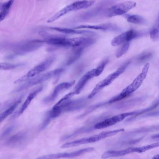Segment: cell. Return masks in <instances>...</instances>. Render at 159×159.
I'll return each mask as SVG.
<instances>
[{
	"label": "cell",
	"mask_w": 159,
	"mask_h": 159,
	"mask_svg": "<svg viewBox=\"0 0 159 159\" xmlns=\"http://www.w3.org/2000/svg\"><path fill=\"white\" fill-rule=\"evenodd\" d=\"M124 131V129H121L102 132L97 135L87 138H83L71 142L65 143L61 147L63 148H68L83 144L95 142L103 139L115 135Z\"/></svg>",
	"instance_id": "1"
},
{
	"label": "cell",
	"mask_w": 159,
	"mask_h": 159,
	"mask_svg": "<svg viewBox=\"0 0 159 159\" xmlns=\"http://www.w3.org/2000/svg\"><path fill=\"white\" fill-rule=\"evenodd\" d=\"M64 71L63 69H57L36 76L18 87L14 90L13 92H21L48 81L53 77L60 75Z\"/></svg>",
	"instance_id": "2"
},
{
	"label": "cell",
	"mask_w": 159,
	"mask_h": 159,
	"mask_svg": "<svg viewBox=\"0 0 159 159\" xmlns=\"http://www.w3.org/2000/svg\"><path fill=\"white\" fill-rule=\"evenodd\" d=\"M130 63V61L126 62L120 67L117 70L110 74L104 80L99 83L94 89L90 93L88 98L89 99L92 98L102 89L109 85L115 79L125 71Z\"/></svg>",
	"instance_id": "3"
},
{
	"label": "cell",
	"mask_w": 159,
	"mask_h": 159,
	"mask_svg": "<svg viewBox=\"0 0 159 159\" xmlns=\"http://www.w3.org/2000/svg\"><path fill=\"white\" fill-rule=\"evenodd\" d=\"M55 60L54 56H52L39 64L32 69L25 75L18 79V81L21 83L26 81L28 78H33L43 72L47 69L53 63Z\"/></svg>",
	"instance_id": "4"
},
{
	"label": "cell",
	"mask_w": 159,
	"mask_h": 159,
	"mask_svg": "<svg viewBox=\"0 0 159 159\" xmlns=\"http://www.w3.org/2000/svg\"><path fill=\"white\" fill-rule=\"evenodd\" d=\"M136 3L132 1H127L119 3L112 6L108 11V17H112L124 14L134 8Z\"/></svg>",
	"instance_id": "5"
},
{
	"label": "cell",
	"mask_w": 159,
	"mask_h": 159,
	"mask_svg": "<svg viewBox=\"0 0 159 159\" xmlns=\"http://www.w3.org/2000/svg\"><path fill=\"white\" fill-rule=\"evenodd\" d=\"M136 113V112H133L115 116L96 124L94 127L96 129H101L113 126L122 121L128 116L135 115Z\"/></svg>",
	"instance_id": "6"
},
{
	"label": "cell",
	"mask_w": 159,
	"mask_h": 159,
	"mask_svg": "<svg viewBox=\"0 0 159 159\" xmlns=\"http://www.w3.org/2000/svg\"><path fill=\"white\" fill-rule=\"evenodd\" d=\"M39 34L44 37V41L50 45L59 47L70 46V38L50 36L45 32L40 31Z\"/></svg>",
	"instance_id": "7"
},
{
	"label": "cell",
	"mask_w": 159,
	"mask_h": 159,
	"mask_svg": "<svg viewBox=\"0 0 159 159\" xmlns=\"http://www.w3.org/2000/svg\"><path fill=\"white\" fill-rule=\"evenodd\" d=\"M140 34L137 31L130 30L116 36L111 42V45L116 46L126 42H128L138 37Z\"/></svg>",
	"instance_id": "8"
},
{
	"label": "cell",
	"mask_w": 159,
	"mask_h": 159,
	"mask_svg": "<svg viewBox=\"0 0 159 159\" xmlns=\"http://www.w3.org/2000/svg\"><path fill=\"white\" fill-rule=\"evenodd\" d=\"M75 83V81H74L70 82H63L59 84L55 88L50 95L44 99L43 102L45 104H48L54 101L62 91L70 88L74 85Z\"/></svg>",
	"instance_id": "9"
},
{
	"label": "cell",
	"mask_w": 159,
	"mask_h": 159,
	"mask_svg": "<svg viewBox=\"0 0 159 159\" xmlns=\"http://www.w3.org/2000/svg\"><path fill=\"white\" fill-rule=\"evenodd\" d=\"M43 43V41L38 40H33L22 43L17 45L15 50L17 53H23L30 52L39 48Z\"/></svg>",
	"instance_id": "10"
},
{
	"label": "cell",
	"mask_w": 159,
	"mask_h": 159,
	"mask_svg": "<svg viewBox=\"0 0 159 159\" xmlns=\"http://www.w3.org/2000/svg\"><path fill=\"white\" fill-rule=\"evenodd\" d=\"M136 152V147L129 148L121 151H109L103 154L101 158L105 159L111 157H120Z\"/></svg>",
	"instance_id": "11"
},
{
	"label": "cell",
	"mask_w": 159,
	"mask_h": 159,
	"mask_svg": "<svg viewBox=\"0 0 159 159\" xmlns=\"http://www.w3.org/2000/svg\"><path fill=\"white\" fill-rule=\"evenodd\" d=\"M96 77L95 69L87 73L81 79L75 88V91L77 94L79 93L86 84L91 78Z\"/></svg>",
	"instance_id": "12"
},
{
	"label": "cell",
	"mask_w": 159,
	"mask_h": 159,
	"mask_svg": "<svg viewBox=\"0 0 159 159\" xmlns=\"http://www.w3.org/2000/svg\"><path fill=\"white\" fill-rule=\"evenodd\" d=\"M95 2V1H79L68 6L70 12L88 8L94 4Z\"/></svg>",
	"instance_id": "13"
},
{
	"label": "cell",
	"mask_w": 159,
	"mask_h": 159,
	"mask_svg": "<svg viewBox=\"0 0 159 159\" xmlns=\"http://www.w3.org/2000/svg\"><path fill=\"white\" fill-rule=\"evenodd\" d=\"M94 149L93 148L90 147L70 153H58V158H71L75 157L86 153L93 151L94 150Z\"/></svg>",
	"instance_id": "14"
},
{
	"label": "cell",
	"mask_w": 159,
	"mask_h": 159,
	"mask_svg": "<svg viewBox=\"0 0 159 159\" xmlns=\"http://www.w3.org/2000/svg\"><path fill=\"white\" fill-rule=\"evenodd\" d=\"M42 87H40L30 93L27 97L20 110L18 111V113L16 114V116H20L23 113L30 105L32 101L42 90Z\"/></svg>",
	"instance_id": "15"
},
{
	"label": "cell",
	"mask_w": 159,
	"mask_h": 159,
	"mask_svg": "<svg viewBox=\"0 0 159 159\" xmlns=\"http://www.w3.org/2000/svg\"><path fill=\"white\" fill-rule=\"evenodd\" d=\"M114 26L111 23H107L97 25H81L74 28L75 29H87L95 30H109L115 29Z\"/></svg>",
	"instance_id": "16"
},
{
	"label": "cell",
	"mask_w": 159,
	"mask_h": 159,
	"mask_svg": "<svg viewBox=\"0 0 159 159\" xmlns=\"http://www.w3.org/2000/svg\"><path fill=\"white\" fill-rule=\"evenodd\" d=\"M22 100V97L18 99L13 105L6 109L3 113L1 114L0 115V123H1L8 116L13 113L18 105L20 104Z\"/></svg>",
	"instance_id": "17"
},
{
	"label": "cell",
	"mask_w": 159,
	"mask_h": 159,
	"mask_svg": "<svg viewBox=\"0 0 159 159\" xmlns=\"http://www.w3.org/2000/svg\"><path fill=\"white\" fill-rule=\"evenodd\" d=\"M26 134L24 132H21L14 135L9 138L6 142L9 146H14L20 144L23 141L26 137Z\"/></svg>",
	"instance_id": "18"
},
{
	"label": "cell",
	"mask_w": 159,
	"mask_h": 159,
	"mask_svg": "<svg viewBox=\"0 0 159 159\" xmlns=\"http://www.w3.org/2000/svg\"><path fill=\"white\" fill-rule=\"evenodd\" d=\"M52 29L68 34H90L93 33V32L88 31H80L67 29V28H63L58 27H54L51 28Z\"/></svg>",
	"instance_id": "19"
},
{
	"label": "cell",
	"mask_w": 159,
	"mask_h": 159,
	"mask_svg": "<svg viewBox=\"0 0 159 159\" xmlns=\"http://www.w3.org/2000/svg\"><path fill=\"white\" fill-rule=\"evenodd\" d=\"M14 2V1L11 0L1 4V12L0 14V17H1L0 20L1 22L3 21L8 15Z\"/></svg>",
	"instance_id": "20"
},
{
	"label": "cell",
	"mask_w": 159,
	"mask_h": 159,
	"mask_svg": "<svg viewBox=\"0 0 159 159\" xmlns=\"http://www.w3.org/2000/svg\"><path fill=\"white\" fill-rule=\"evenodd\" d=\"M72 52L67 62L68 66L71 65L79 59L83 51V47H76Z\"/></svg>",
	"instance_id": "21"
},
{
	"label": "cell",
	"mask_w": 159,
	"mask_h": 159,
	"mask_svg": "<svg viewBox=\"0 0 159 159\" xmlns=\"http://www.w3.org/2000/svg\"><path fill=\"white\" fill-rule=\"evenodd\" d=\"M149 34L151 39L154 41H156L159 39V14L157 20L151 28Z\"/></svg>",
	"instance_id": "22"
},
{
	"label": "cell",
	"mask_w": 159,
	"mask_h": 159,
	"mask_svg": "<svg viewBox=\"0 0 159 159\" xmlns=\"http://www.w3.org/2000/svg\"><path fill=\"white\" fill-rule=\"evenodd\" d=\"M127 21L131 23L136 24L142 25L146 23L145 19L142 17L137 15H133L128 16Z\"/></svg>",
	"instance_id": "23"
},
{
	"label": "cell",
	"mask_w": 159,
	"mask_h": 159,
	"mask_svg": "<svg viewBox=\"0 0 159 159\" xmlns=\"http://www.w3.org/2000/svg\"><path fill=\"white\" fill-rule=\"evenodd\" d=\"M129 42L125 43L121 45L117 50L116 54V57L117 58H120L126 54L129 47Z\"/></svg>",
	"instance_id": "24"
},
{
	"label": "cell",
	"mask_w": 159,
	"mask_h": 159,
	"mask_svg": "<svg viewBox=\"0 0 159 159\" xmlns=\"http://www.w3.org/2000/svg\"><path fill=\"white\" fill-rule=\"evenodd\" d=\"M159 147V142L144 146L137 147V152L142 153L150 149Z\"/></svg>",
	"instance_id": "25"
},
{
	"label": "cell",
	"mask_w": 159,
	"mask_h": 159,
	"mask_svg": "<svg viewBox=\"0 0 159 159\" xmlns=\"http://www.w3.org/2000/svg\"><path fill=\"white\" fill-rule=\"evenodd\" d=\"M19 65L15 64L7 63H2L0 64V69L1 70H9L14 69L18 66Z\"/></svg>",
	"instance_id": "26"
},
{
	"label": "cell",
	"mask_w": 159,
	"mask_h": 159,
	"mask_svg": "<svg viewBox=\"0 0 159 159\" xmlns=\"http://www.w3.org/2000/svg\"><path fill=\"white\" fill-rule=\"evenodd\" d=\"M108 62V60L106 59L104 60L101 63L98 67L95 69L96 77L100 75L102 72L103 71Z\"/></svg>",
	"instance_id": "27"
},
{
	"label": "cell",
	"mask_w": 159,
	"mask_h": 159,
	"mask_svg": "<svg viewBox=\"0 0 159 159\" xmlns=\"http://www.w3.org/2000/svg\"><path fill=\"white\" fill-rule=\"evenodd\" d=\"M153 55V53L151 52H146L140 55L138 58V60L140 62L145 61L150 59Z\"/></svg>",
	"instance_id": "28"
},
{
	"label": "cell",
	"mask_w": 159,
	"mask_h": 159,
	"mask_svg": "<svg viewBox=\"0 0 159 159\" xmlns=\"http://www.w3.org/2000/svg\"><path fill=\"white\" fill-rule=\"evenodd\" d=\"M159 105V100L157 101L153 105L149 107L148 108L145 109H144L142 110L141 111H140L139 112H137L136 114L135 115V116H137L139 115H141L144 113H146L149 111H151L156 108Z\"/></svg>",
	"instance_id": "29"
},
{
	"label": "cell",
	"mask_w": 159,
	"mask_h": 159,
	"mask_svg": "<svg viewBox=\"0 0 159 159\" xmlns=\"http://www.w3.org/2000/svg\"><path fill=\"white\" fill-rule=\"evenodd\" d=\"M15 126L11 125L6 128L2 133L1 136V139H3L10 135L14 130Z\"/></svg>",
	"instance_id": "30"
},
{
	"label": "cell",
	"mask_w": 159,
	"mask_h": 159,
	"mask_svg": "<svg viewBox=\"0 0 159 159\" xmlns=\"http://www.w3.org/2000/svg\"><path fill=\"white\" fill-rule=\"evenodd\" d=\"M159 116V110L154 112L152 113L148 114L145 115V117H151Z\"/></svg>",
	"instance_id": "31"
},
{
	"label": "cell",
	"mask_w": 159,
	"mask_h": 159,
	"mask_svg": "<svg viewBox=\"0 0 159 159\" xmlns=\"http://www.w3.org/2000/svg\"><path fill=\"white\" fill-rule=\"evenodd\" d=\"M152 139H156L159 138V134L154 135L152 136Z\"/></svg>",
	"instance_id": "32"
},
{
	"label": "cell",
	"mask_w": 159,
	"mask_h": 159,
	"mask_svg": "<svg viewBox=\"0 0 159 159\" xmlns=\"http://www.w3.org/2000/svg\"><path fill=\"white\" fill-rule=\"evenodd\" d=\"M152 159H159V154L154 156Z\"/></svg>",
	"instance_id": "33"
}]
</instances>
